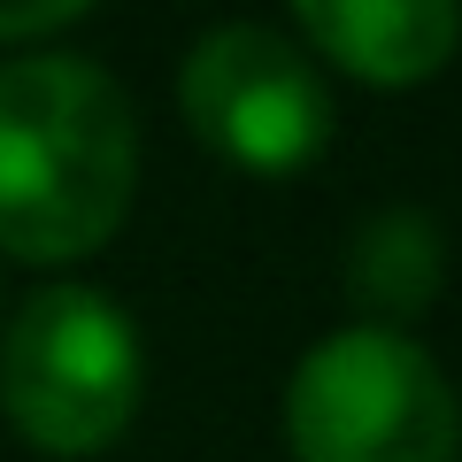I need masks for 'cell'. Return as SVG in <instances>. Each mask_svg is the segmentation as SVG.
I'll return each instance as SVG.
<instances>
[{"label": "cell", "instance_id": "cell-8", "mask_svg": "<svg viewBox=\"0 0 462 462\" xmlns=\"http://www.w3.org/2000/svg\"><path fill=\"white\" fill-rule=\"evenodd\" d=\"M455 447H462V409H455Z\"/></svg>", "mask_w": 462, "mask_h": 462}, {"label": "cell", "instance_id": "cell-6", "mask_svg": "<svg viewBox=\"0 0 462 462\" xmlns=\"http://www.w3.org/2000/svg\"><path fill=\"white\" fill-rule=\"evenodd\" d=\"M447 285V239L424 208H378L346 247V293L370 316H424ZM385 324V331H393Z\"/></svg>", "mask_w": 462, "mask_h": 462}, {"label": "cell", "instance_id": "cell-1", "mask_svg": "<svg viewBox=\"0 0 462 462\" xmlns=\"http://www.w3.org/2000/svg\"><path fill=\"white\" fill-rule=\"evenodd\" d=\"M139 185V116L93 54L23 47L0 62V247L78 263L108 247Z\"/></svg>", "mask_w": 462, "mask_h": 462}, {"label": "cell", "instance_id": "cell-2", "mask_svg": "<svg viewBox=\"0 0 462 462\" xmlns=\"http://www.w3.org/2000/svg\"><path fill=\"white\" fill-rule=\"evenodd\" d=\"M139 331L93 285H39L0 331V409L47 455H100L139 416Z\"/></svg>", "mask_w": 462, "mask_h": 462}, {"label": "cell", "instance_id": "cell-5", "mask_svg": "<svg viewBox=\"0 0 462 462\" xmlns=\"http://www.w3.org/2000/svg\"><path fill=\"white\" fill-rule=\"evenodd\" d=\"M293 23L309 54L370 85H416L462 47V16L447 0H300Z\"/></svg>", "mask_w": 462, "mask_h": 462}, {"label": "cell", "instance_id": "cell-3", "mask_svg": "<svg viewBox=\"0 0 462 462\" xmlns=\"http://www.w3.org/2000/svg\"><path fill=\"white\" fill-rule=\"evenodd\" d=\"M293 462H455V393L409 331L346 324L285 385Z\"/></svg>", "mask_w": 462, "mask_h": 462}, {"label": "cell", "instance_id": "cell-4", "mask_svg": "<svg viewBox=\"0 0 462 462\" xmlns=\"http://www.w3.org/2000/svg\"><path fill=\"white\" fill-rule=\"evenodd\" d=\"M178 108L231 170L285 178L331 139V85L309 47L270 23H216L178 69Z\"/></svg>", "mask_w": 462, "mask_h": 462}, {"label": "cell", "instance_id": "cell-7", "mask_svg": "<svg viewBox=\"0 0 462 462\" xmlns=\"http://www.w3.org/2000/svg\"><path fill=\"white\" fill-rule=\"evenodd\" d=\"M85 8L78 0H32V8H0V39H39V32H62L78 23Z\"/></svg>", "mask_w": 462, "mask_h": 462}]
</instances>
